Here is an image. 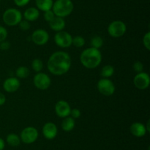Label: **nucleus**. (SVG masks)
Segmentation results:
<instances>
[{
	"label": "nucleus",
	"instance_id": "nucleus-13",
	"mask_svg": "<svg viewBox=\"0 0 150 150\" xmlns=\"http://www.w3.org/2000/svg\"><path fill=\"white\" fill-rule=\"evenodd\" d=\"M21 86V82L18 78L10 76L7 78L3 82V88L7 93H14L18 90Z\"/></svg>",
	"mask_w": 150,
	"mask_h": 150
},
{
	"label": "nucleus",
	"instance_id": "nucleus-14",
	"mask_svg": "<svg viewBox=\"0 0 150 150\" xmlns=\"http://www.w3.org/2000/svg\"><path fill=\"white\" fill-rule=\"evenodd\" d=\"M42 133L46 139L53 140L58 134V128L53 122H47L42 126Z\"/></svg>",
	"mask_w": 150,
	"mask_h": 150
},
{
	"label": "nucleus",
	"instance_id": "nucleus-15",
	"mask_svg": "<svg viewBox=\"0 0 150 150\" xmlns=\"http://www.w3.org/2000/svg\"><path fill=\"white\" fill-rule=\"evenodd\" d=\"M130 131L132 135L137 138H142L146 135V131L145 124L141 122H134L130 126Z\"/></svg>",
	"mask_w": 150,
	"mask_h": 150
},
{
	"label": "nucleus",
	"instance_id": "nucleus-11",
	"mask_svg": "<svg viewBox=\"0 0 150 150\" xmlns=\"http://www.w3.org/2000/svg\"><path fill=\"white\" fill-rule=\"evenodd\" d=\"M32 41L38 46H43L49 41V34L43 29H38L32 34Z\"/></svg>",
	"mask_w": 150,
	"mask_h": 150
},
{
	"label": "nucleus",
	"instance_id": "nucleus-29",
	"mask_svg": "<svg viewBox=\"0 0 150 150\" xmlns=\"http://www.w3.org/2000/svg\"><path fill=\"white\" fill-rule=\"evenodd\" d=\"M144 67V64L140 61L135 62L134 64H133V69H134V71L136 73H141V72L143 71Z\"/></svg>",
	"mask_w": 150,
	"mask_h": 150
},
{
	"label": "nucleus",
	"instance_id": "nucleus-9",
	"mask_svg": "<svg viewBox=\"0 0 150 150\" xmlns=\"http://www.w3.org/2000/svg\"><path fill=\"white\" fill-rule=\"evenodd\" d=\"M33 82L35 86L38 89L44 91L49 88L51 85V77L47 74L43 72H38L33 78Z\"/></svg>",
	"mask_w": 150,
	"mask_h": 150
},
{
	"label": "nucleus",
	"instance_id": "nucleus-27",
	"mask_svg": "<svg viewBox=\"0 0 150 150\" xmlns=\"http://www.w3.org/2000/svg\"><path fill=\"white\" fill-rule=\"evenodd\" d=\"M143 44L147 50H150V32H147L143 37Z\"/></svg>",
	"mask_w": 150,
	"mask_h": 150
},
{
	"label": "nucleus",
	"instance_id": "nucleus-32",
	"mask_svg": "<svg viewBox=\"0 0 150 150\" xmlns=\"http://www.w3.org/2000/svg\"><path fill=\"white\" fill-rule=\"evenodd\" d=\"M31 0H13L15 4L18 7H24V6L27 5L29 3Z\"/></svg>",
	"mask_w": 150,
	"mask_h": 150
},
{
	"label": "nucleus",
	"instance_id": "nucleus-5",
	"mask_svg": "<svg viewBox=\"0 0 150 150\" xmlns=\"http://www.w3.org/2000/svg\"><path fill=\"white\" fill-rule=\"evenodd\" d=\"M107 31L113 38H120L127 32V25L121 20L113 21L108 25Z\"/></svg>",
	"mask_w": 150,
	"mask_h": 150
},
{
	"label": "nucleus",
	"instance_id": "nucleus-8",
	"mask_svg": "<svg viewBox=\"0 0 150 150\" xmlns=\"http://www.w3.org/2000/svg\"><path fill=\"white\" fill-rule=\"evenodd\" d=\"M54 42L58 46L62 49L68 48L71 46L73 42V36L69 32L66 31H60L57 32L54 35Z\"/></svg>",
	"mask_w": 150,
	"mask_h": 150
},
{
	"label": "nucleus",
	"instance_id": "nucleus-19",
	"mask_svg": "<svg viewBox=\"0 0 150 150\" xmlns=\"http://www.w3.org/2000/svg\"><path fill=\"white\" fill-rule=\"evenodd\" d=\"M75 125H76L75 119L69 116L63 119L62 123V128L64 132H70L74 129Z\"/></svg>",
	"mask_w": 150,
	"mask_h": 150
},
{
	"label": "nucleus",
	"instance_id": "nucleus-28",
	"mask_svg": "<svg viewBox=\"0 0 150 150\" xmlns=\"http://www.w3.org/2000/svg\"><path fill=\"white\" fill-rule=\"evenodd\" d=\"M19 26V27H20L21 29H22V30L23 31H26L28 30V29H30L31 27V24H30V22L26 20H23L22 19L20 23L18 24Z\"/></svg>",
	"mask_w": 150,
	"mask_h": 150
},
{
	"label": "nucleus",
	"instance_id": "nucleus-36",
	"mask_svg": "<svg viewBox=\"0 0 150 150\" xmlns=\"http://www.w3.org/2000/svg\"><path fill=\"white\" fill-rule=\"evenodd\" d=\"M149 123H150V121L148 120L147 123H146V125H145V126H146V131H147V132H150Z\"/></svg>",
	"mask_w": 150,
	"mask_h": 150
},
{
	"label": "nucleus",
	"instance_id": "nucleus-35",
	"mask_svg": "<svg viewBox=\"0 0 150 150\" xmlns=\"http://www.w3.org/2000/svg\"><path fill=\"white\" fill-rule=\"evenodd\" d=\"M4 147H5V142L4 139L0 137V150H4Z\"/></svg>",
	"mask_w": 150,
	"mask_h": 150
},
{
	"label": "nucleus",
	"instance_id": "nucleus-6",
	"mask_svg": "<svg viewBox=\"0 0 150 150\" xmlns=\"http://www.w3.org/2000/svg\"><path fill=\"white\" fill-rule=\"evenodd\" d=\"M39 136L38 130L32 126H26L20 134L21 141L25 144H31L35 143Z\"/></svg>",
	"mask_w": 150,
	"mask_h": 150
},
{
	"label": "nucleus",
	"instance_id": "nucleus-25",
	"mask_svg": "<svg viewBox=\"0 0 150 150\" xmlns=\"http://www.w3.org/2000/svg\"><path fill=\"white\" fill-rule=\"evenodd\" d=\"M72 45L74 46L77 47V48H81L85 45V39L83 37L80 36V35H77L75 36L74 38L73 37V42H72Z\"/></svg>",
	"mask_w": 150,
	"mask_h": 150
},
{
	"label": "nucleus",
	"instance_id": "nucleus-24",
	"mask_svg": "<svg viewBox=\"0 0 150 150\" xmlns=\"http://www.w3.org/2000/svg\"><path fill=\"white\" fill-rule=\"evenodd\" d=\"M43 62L39 58H35L32 62V69L35 72H41V71L43 69Z\"/></svg>",
	"mask_w": 150,
	"mask_h": 150
},
{
	"label": "nucleus",
	"instance_id": "nucleus-4",
	"mask_svg": "<svg viewBox=\"0 0 150 150\" xmlns=\"http://www.w3.org/2000/svg\"><path fill=\"white\" fill-rule=\"evenodd\" d=\"M23 19V14L16 8H8L4 12L2 15V20L6 25L14 26L18 24Z\"/></svg>",
	"mask_w": 150,
	"mask_h": 150
},
{
	"label": "nucleus",
	"instance_id": "nucleus-20",
	"mask_svg": "<svg viewBox=\"0 0 150 150\" xmlns=\"http://www.w3.org/2000/svg\"><path fill=\"white\" fill-rule=\"evenodd\" d=\"M6 142L11 146L16 147L20 145L21 141L20 136L15 133H10L6 137Z\"/></svg>",
	"mask_w": 150,
	"mask_h": 150
},
{
	"label": "nucleus",
	"instance_id": "nucleus-3",
	"mask_svg": "<svg viewBox=\"0 0 150 150\" xmlns=\"http://www.w3.org/2000/svg\"><path fill=\"white\" fill-rule=\"evenodd\" d=\"M51 10L56 16L65 18L70 16L74 10V4L72 0H56Z\"/></svg>",
	"mask_w": 150,
	"mask_h": 150
},
{
	"label": "nucleus",
	"instance_id": "nucleus-12",
	"mask_svg": "<svg viewBox=\"0 0 150 150\" xmlns=\"http://www.w3.org/2000/svg\"><path fill=\"white\" fill-rule=\"evenodd\" d=\"M71 109L70 104L64 100L58 101L56 103L55 107H54L56 114L59 118H62V119L70 116Z\"/></svg>",
	"mask_w": 150,
	"mask_h": 150
},
{
	"label": "nucleus",
	"instance_id": "nucleus-21",
	"mask_svg": "<svg viewBox=\"0 0 150 150\" xmlns=\"http://www.w3.org/2000/svg\"><path fill=\"white\" fill-rule=\"evenodd\" d=\"M114 71H115V70H114V66H111V65H105L101 69L100 75L103 78L109 79L110 77H111L114 75Z\"/></svg>",
	"mask_w": 150,
	"mask_h": 150
},
{
	"label": "nucleus",
	"instance_id": "nucleus-34",
	"mask_svg": "<svg viewBox=\"0 0 150 150\" xmlns=\"http://www.w3.org/2000/svg\"><path fill=\"white\" fill-rule=\"evenodd\" d=\"M6 102V96L4 94L0 92V106H2Z\"/></svg>",
	"mask_w": 150,
	"mask_h": 150
},
{
	"label": "nucleus",
	"instance_id": "nucleus-26",
	"mask_svg": "<svg viewBox=\"0 0 150 150\" xmlns=\"http://www.w3.org/2000/svg\"><path fill=\"white\" fill-rule=\"evenodd\" d=\"M43 17H44V19H45L47 22H48V23H49L50 21H52L53 19L56 17V16H55V14H54V12H53L52 10H47V11L44 12Z\"/></svg>",
	"mask_w": 150,
	"mask_h": 150
},
{
	"label": "nucleus",
	"instance_id": "nucleus-17",
	"mask_svg": "<svg viewBox=\"0 0 150 150\" xmlns=\"http://www.w3.org/2000/svg\"><path fill=\"white\" fill-rule=\"evenodd\" d=\"M40 16V10L37 7H30L26 9L23 14V17L28 21H35Z\"/></svg>",
	"mask_w": 150,
	"mask_h": 150
},
{
	"label": "nucleus",
	"instance_id": "nucleus-30",
	"mask_svg": "<svg viewBox=\"0 0 150 150\" xmlns=\"http://www.w3.org/2000/svg\"><path fill=\"white\" fill-rule=\"evenodd\" d=\"M8 32L6 28H4L3 26H0V43L2 41H6L7 38Z\"/></svg>",
	"mask_w": 150,
	"mask_h": 150
},
{
	"label": "nucleus",
	"instance_id": "nucleus-10",
	"mask_svg": "<svg viewBox=\"0 0 150 150\" xmlns=\"http://www.w3.org/2000/svg\"><path fill=\"white\" fill-rule=\"evenodd\" d=\"M133 83L135 87L139 90H146L149 88L150 85V77L149 74L142 71L137 73L134 76Z\"/></svg>",
	"mask_w": 150,
	"mask_h": 150
},
{
	"label": "nucleus",
	"instance_id": "nucleus-31",
	"mask_svg": "<svg viewBox=\"0 0 150 150\" xmlns=\"http://www.w3.org/2000/svg\"><path fill=\"white\" fill-rule=\"evenodd\" d=\"M81 111L79 109H78V108L71 109L70 116H71L73 119H79V118L81 117Z\"/></svg>",
	"mask_w": 150,
	"mask_h": 150
},
{
	"label": "nucleus",
	"instance_id": "nucleus-1",
	"mask_svg": "<svg viewBox=\"0 0 150 150\" xmlns=\"http://www.w3.org/2000/svg\"><path fill=\"white\" fill-rule=\"evenodd\" d=\"M71 63V57L68 53L58 51L50 56L47 62V68L52 74L62 76L69 71Z\"/></svg>",
	"mask_w": 150,
	"mask_h": 150
},
{
	"label": "nucleus",
	"instance_id": "nucleus-22",
	"mask_svg": "<svg viewBox=\"0 0 150 150\" xmlns=\"http://www.w3.org/2000/svg\"><path fill=\"white\" fill-rule=\"evenodd\" d=\"M30 71L26 66H19L16 71V77L18 79H25L29 76Z\"/></svg>",
	"mask_w": 150,
	"mask_h": 150
},
{
	"label": "nucleus",
	"instance_id": "nucleus-37",
	"mask_svg": "<svg viewBox=\"0 0 150 150\" xmlns=\"http://www.w3.org/2000/svg\"><path fill=\"white\" fill-rule=\"evenodd\" d=\"M0 1H1V0H0Z\"/></svg>",
	"mask_w": 150,
	"mask_h": 150
},
{
	"label": "nucleus",
	"instance_id": "nucleus-18",
	"mask_svg": "<svg viewBox=\"0 0 150 150\" xmlns=\"http://www.w3.org/2000/svg\"><path fill=\"white\" fill-rule=\"evenodd\" d=\"M53 4H54V0H35L36 7L42 12L51 10Z\"/></svg>",
	"mask_w": 150,
	"mask_h": 150
},
{
	"label": "nucleus",
	"instance_id": "nucleus-7",
	"mask_svg": "<svg viewBox=\"0 0 150 150\" xmlns=\"http://www.w3.org/2000/svg\"><path fill=\"white\" fill-rule=\"evenodd\" d=\"M98 90L101 94L106 96H110L114 94L116 90L115 85L111 79L108 78H102L97 84Z\"/></svg>",
	"mask_w": 150,
	"mask_h": 150
},
{
	"label": "nucleus",
	"instance_id": "nucleus-16",
	"mask_svg": "<svg viewBox=\"0 0 150 150\" xmlns=\"http://www.w3.org/2000/svg\"><path fill=\"white\" fill-rule=\"evenodd\" d=\"M49 24L50 28H51L52 30L55 31V32H60V31L64 30V29L65 28L66 23L65 21L63 18L58 17V16H56L54 19H53L51 21H50L48 23Z\"/></svg>",
	"mask_w": 150,
	"mask_h": 150
},
{
	"label": "nucleus",
	"instance_id": "nucleus-2",
	"mask_svg": "<svg viewBox=\"0 0 150 150\" xmlns=\"http://www.w3.org/2000/svg\"><path fill=\"white\" fill-rule=\"evenodd\" d=\"M81 63L88 69H93L102 62V54L100 49L89 47L83 50L80 55Z\"/></svg>",
	"mask_w": 150,
	"mask_h": 150
},
{
	"label": "nucleus",
	"instance_id": "nucleus-23",
	"mask_svg": "<svg viewBox=\"0 0 150 150\" xmlns=\"http://www.w3.org/2000/svg\"><path fill=\"white\" fill-rule=\"evenodd\" d=\"M103 39L102 37L99 36V35H95V36L92 37L90 41L91 47L98 49H100L103 46Z\"/></svg>",
	"mask_w": 150,
	"mask_h": 150
},
{
	"label": "nucleus",
	"instance_id": "nucleus-33",
	"mask_svg": "<svg viewBox=\"0 0 150 150\" xmlns=\"http://www.w3.org/2000/svg\"><path fill=\"white\" fill-rule=\"evenodd\" d=\"M10 48V44L7 41H4L0 43V50H7Z\"/></svg>",
	"mask_w": 150,
	"mask_h": 150
}]
</instances>
